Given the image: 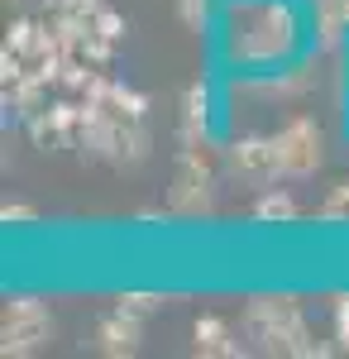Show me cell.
<instances>
[{"label": "cell", "instance_id": "obj_1", "mask_svg": "<svg viewBox=\"0 0 349 359\" xmlns=\"http://www.w3.org/2000/svg\"><path fill=\"white\" fill-rule=\"evenodd\" d=\"M220 29L235 67H278L301 43V20L287 0H230L220 10Z\"/></svg>", "mask_w": 349, "mask_h": 359}, {"label": "cell", "instance_id": "obj_2", "mask_svg": "<svg viewBox=\"0 0 349 359\" xmlns=\"http://www.w3.org/2000/svg\"><path fill=\"white\" fill-rule=\"evenodd\" d=\"M244 331L268 355H321V345H311V326H306L296 297H249Z\"/></svg>", "mask_w": 349, "mask_h": 359}, {"label": "cell", "instance_id": "obj_3", "mask_svg": "<svg viewBox=\"0 0 349 359\" xmlns=\"http://www.w3.org/2000/svg\"><path fill=\"white\" fill-rule=\"evenodd\" d=\"M211 144H187L177 172H172V187H167V206L177 216H206L215 211V158L206 154Z\"/></svg>", "mask_w": 349, "mask_h": 359}, {"label": "cell", "instance_id": "obj_4", "mask_svg": "<svg viewBox=\"0 0 349 359\" xmlns=\"http://www.w3.org/2000/svg\"><path fill=\"white\" fill-rule=\"evenodd\" d=\"M53 340V311L39 297H10L0 311V355L29 359Z\"/></svg>", "mask_w": 349, "mask_h": 359}, {"label": "cell", "instance_id": "obj_5", "mask_svg": "<svg viewBox=\"0 0 349 359\" xmlns=\"http://www.w3.org/2000/svg\"><path fill=\"white\" fill-rule=\"evenodd\" d=\"M273 149H278V172L282 177H311L325 158V135L311 115H292L273 135Z\"/></svg>", "mask_w": 349, "mask_h": 359}, {"label": "cell", "instance_id": "obj_6", "mask_svg": "<svg viewBox=\"0 0 349 359\" xmlns=\"http://www.w3.org/2000/svg\"><path fill=\"white\" fill-rule=\"evenodd\" d=\"M225 168L240 177V182H254V187H268L278 182V149H273V135H244L225 149Z\"/></svg>", "mask_w": 349, "mask_h": 359}, {"label": "cell", "instance_id": "obj_7", "mask_svg": "<svg viewBox=\"0 0 349 359\" xmlns=\"http://www.w3.org/2000/svg\"><path fill=\"white\" fill-rule=\"evenodd\" d=\"M96 355L106 359H130L139 355V345H144V316H135V311H125V306H115L110 316H101L96 321Z\"/></svg>", "mask_w": 349, "mask_h": 359}, {"label": "cell", "instance_id": "obj_8", "mask_svg": "<svg viewBox=\"0 0 349 359\" xmlns=\"http://www.w3.org/2000/svg\"><path fill=\"white\" fill-rule=\"evenodd\" d=\"M191 345H196V355H206V359H235V355H244L240 331H235L225 316H196V326H191Z\"/></svg>", "mask_w": 349, "mask_h": 359}, {"label": "cell", "instance_id": "obj_9", "mask_svg": "<svg viewBox=\"0 0 349 359\" xmlns=\"http://www.w3.org/2000/svg\"><path fill=\"white\" fill-rule=\"evenodd\" d=\"M296 216H301V206L282 187H264V196L254 201V221H296Z\"/></svg>", "mask_w": 349, "mask_h": 359}, {"label": "cell", "instance_id": "obj_10", "mask_svg": "<svg viewBox=\"0 0 349 359\" xmlns=\"http://www.w3.org/2000/svg\"><path fill=\"white\" fill-rule=\"evenodd\" d=\"M177 20H182V29L201 34L215 20V0H177Z\"/></svg>", "mask_w": 349, "mask_h": 359}, {"label": "cell", "instance_id": "obj_11", "mask_svg": "<svg viewBox=\"0 0 349 359\" xmlns=\"http://www.w3.org/2000/svg\"><path fill=\"white\" fill-rule=\"evenodd\" d=\"M321 221H349V182L330 187V196L321 201Z\"/></svg>", "mask_w": 349, "mask_h": 359}, {"label": "cell", "instance_id": "obj_12", "mask_svg": "<svg viewBox=\"0 0 349 359\" xmlns=\"http://www.w3.org/2000/svg\"><path fill=\"white\" fill-rule=\"evenodd\" d=\"M158 292H125L115 306H125V311H135V316H149V311H158Z\"/></svg>", "mask_w": 349, "mask_h": 359}, {"label": "cell", "instance_id": "obj_13", "mask_svg": "<svg viewBox=\"0 0 349 359\" xmlns=\"http://www.w3.org/2000/svg\"><path fill=\"white\" fill-rule=\"evenodd\" d=\"M0 221H5V225H34V221H39V211L25 206V201H5V206H0Z\"/></svg>", "mask_w": 349, "mask_h": 359}, {"label": "cell", "instance_id": "obj_14", "mask_svg": "<svg viewBox=\"0 0 349 359\" xmlns=\"http://www.w3.org/2000/svg\"><path fill=\"white\" fill-rule=\"evenodd\" d=\"M335 340H340V350L349 355V292L335 302Z\"/></svg>", "mask_w": 349, "mask_h": 359}, {"label": "cell", "instance_id": "obj_15", "mask_svg": "<svg viewBox=\"0 0 349 359\" xmlns=\"http://www.w3.org/2000/svg\"><path fill=\"white\" fill-rule=\"evenodd\" d=\"M10 5H15V0H10Z\"/></svg>", "mask_w": 349, "mask_h": 359}]
</instances>
